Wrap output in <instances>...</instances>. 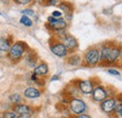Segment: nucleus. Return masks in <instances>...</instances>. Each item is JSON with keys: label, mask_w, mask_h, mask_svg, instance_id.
Returning a JSON list of instances; mask_svg holds the SVG:
<instances>
[{"label": "nucleus", "mask_w": 122, "mask_h": 118, "mask_svg": "<svg viewBox=\"0 0 122 118\" xmlns=\"http://www.w3.org/2000/svg\"><path fill=\"white\" fill-rule=\"evenodd\" d=\"M120 50L121 48L117 44L104 45L100 51V60L107 64L115 63L117 59H119Z\"/></svg>", "instance_id": "f257e3e1"}, {"label": "nucleus", "mask_w": 122, "mask_h": 118, "mask_svg": "<svg viewBox=\"0 0 122 118\" xmlns=\"http://www.w3.org/2000/svg\"><path fill=\"white\" fill-rule=\"evenodd\" d=\"M69 107L71 112L77 116L85 113L87 109L86 102L80 98H71L69 102Z\"/></svg>", "instance_id": "f03ea898"}, {"label": "nucleus", "mask_w": 122, "mask_h": 118, "mask_svg": "<svg viewBox=\"0 0 122 118\" xmlns=\"http://www.w3.org/2000/svg\"><path fill=\"white\" fill-rule=\"evenodd\" d=\"M84 59L87 65H90V66L97 65L100 61V50H98L97 48L89 49L85 54Z\"/></svg>", "instance_id": "7ed1b4c3"}, {"label": "nucleus", "mask_w": 122, "mask_h": 118, "mask_svg": "<svg viewBox=\"0 0 122 118\" xmlns=\"http://www.w3.org/2000/svg\"><path fill=\"white\" fill-rule=\"evenodd\" d=\"M48 23H49V27L52 30H56V31L64 30L68 26L64 19H62V18H55L53 16L48 17Z\"/></svg>", "instance_id": "20e7f679"}, {"label": "nucleus", "mask_w": 122, "mask_h": 118, "mask_svg": "<svg viewBox=\"0 0 122 118\" xmlns=\"http://www.w3.org/2000/svg\"><path fill=\"white\" fill-rule=\"evenodd\" d=\"M101 109L103 112L105 113H113L116 111V107H117V100L114 97H110L106 98L105 100H103L102 102H101Z\"/></svg>", "instance_id": "39448f33"}, {"label": "nucleus", "mask_w": 122, "mask_h": 118, "mask_svg": "<svg viewBox=\"0 0 122 118\" xmlns=\"http://www.w3.org/2000/svg\"><path fill=\"white\" fill-rule=\"evenodd\" d=\"M108 96L107 94V91L105 88H103L102 86H97L94 87L93 92H92V98L94 101L96 102H102L103 100H105Z\"/></svg>", "instance_id": "423d86ee"}, {"label": "nucleus", "mask_w": 122, "mask_h": 118, "mask_svg": "<svg viewBox=\"0 0 122 118\" xmlns=\"http://www.w3.org/2000/svg\"><path fill=\"white\" fill-rule=\"evenodd\" d=\"M25 52V44L24 43H16L10 49V56L13 59H18L22 57Z\"/></svg>", "instance_id": "0eeeda50"}, {"label": "nucleus", "mask_w": 122, "mask_h": 118, "mask_svg": "<svg viewBox=\"0 0 122 118\" xmlns=\"http://www.w3.org/2000/svg\"><path fill=\"white\" fill-rule=\"evenodd\" d=\"M51 51L53 54L60 58L66 57L68 54V49L62 43H56V44L51 45Z\"/></svg>", "instance_id": "6e6552de"}, {"label": "nucleus", "mask_w": 122, "mask_h": 118, "mask_svg": "<svg viewBox=\"0 0 122 118\" xmlns=\"http://www.w3.org/2000/svg\"><path fill=\"white\" fill-rule=\"evenodd\" d=\"M78 88L81 93L85 94H90L93 92L94 86L90 80H81L78 84Z\"/></svg>", "instance_id": "1a4fd4ad"}, {"label": "nucleus", "mask_w": 122, "mask_h": 118, "mask_svg": "<svg viewBox=\"0 0 122 118\" xmlns=\"http://www.w3.org/2000/svg\"><path fill=\"white\" fill-rule=\"evenodd\" d=\"M62 44L66 46V48L68 50L69 49L70 50L75 49L77 46H78V42H77L76 39L74 37L71 36V35H68V34L62 39Z\"/></svg>", "instance_id": "9d476101"}, {"label": "nucleus", "mask_w": 122, "mask_h": 118, "mask_svg": "<svg viewBox=\"0 0 122 118\" xmlns=\"http://www.w3.org/2000/svg\"><path fill=\"white\" fill-rule=\"evenodd\" d=\"M24 95L25 98H29V99H35L41 96V92L40 90L34 87H28L25 90L24 92Z\"/></svg>", "instance_id": "9b49d317"}, {"label": "nucleus", "mask_w": 122, "mask_h": 118, "mask_svg": "<svg viewBox=\"0 0 122 118\" xmlns=\"http://www.w3.org/2000/svg\"><path fill=\"white\" fill-rule=\"evenodd\" d=\"M17 114L21 115V114H31V108L27 105H24V104H16L14 107V111Z\"/></svg>", "instance_id": "f8f14e48"}, {"label": "nucleus", "mask_w": 122, "mask_h": 118, "mask_svg": "<svg viewBox=\"0 0 122 118\" xmlns=\"http://www.w3.org/2000/svg\"><path fill=\"white\" fill-rule=\"evenodd\" d=\"M49 72L48 65L46 63H41L34 69V74L36 76H46Z\"/></svg>", "instance_id": "ddd939ff"}, {"label": "nucleus", "mask_w": 122, "mask_h": 118, "mask_svg": "<svg viewBox=\"0 0 122 118\" xmlns=\"http://www.w3.org/2000/svg\"><path fill=\"white\" fill-rule=\"evenodd\" d=\"M59 7H60V9L62 11H64L66 16H68L69 18H71V14H72L71 13L72 12V7H71V5L64 2V3H61L60 5H59Z\"/></svg>", "instance_id": "4468645a"}, {"label": "nucleus", "mask_w": 122, "mask_h": 118, "mask_svg": "<svg viewBox=\"0 0 122 118\" xmlns=\"http://www.w3.org/2000/svg\"><path fill=\"white\" fill-rule=\"evenodd\" d=\"M82 59H81V57L77 54H74V55H71V57L68 58V63L72 65V66H76V65H79L81 63Z\"/></svg>", "instance_id": "2eb2a0df"}, {"label": "nucleus", "mask_w": 122, "mask_h": 118, "mask_svg": "<svg viewBox=\"0 0 122 118\" xmlns=\"http://www.w3.org/2000/svg\"><path fill=\"white\" fill-rule=\"evenodd\" d=\"M10 49V42L5 38H0V51H9Z\"/></svg>", "instance_id": "dca6fc26"}, {"label": "nucleus", "mask_w": 122, "mask_h": 118, "mask_svg": "<svg viewBox=\"0 0 122 118\" xmlns=\"http://www.w3.org/2000/svg\"><path fill=\"white\" fill-rule=\"evenodd\" d=\"M20 22H21V24H23V25L25 26V27H31L32 24H33L32 20H31L28 16H25V15H23V16H22Z\"/></svg>", "instance_id": "f3484780"}, {"label": "nucleus", "mask_w": 122, "mask_h": 118, "mask_svg": "<svg viewBox=\"0 0 122 118\" xmlns=\"http://www.w3.org/2000/svg\"><path fill=\"white\" fill-rule=\"evenodd\" d=\"M9 99H10V101L11 103H14V104L20 103L21 100H22L21 95L18 94H10V97H9Z\"/></svg>", "instance_id": "a211bd4d"}, {"label": "nucleus", "mask_w": 122, "mask_h": 118, "mask_svg": "<svg viewBox=\"0 0 122 118\" xmlns=\"http://www.w3.org/2000/svg\"><path fill=\"white\" fill-rule=\"evenodd\" d=\"M17 113L15 112H5L3 113V118H17Z\"/></svg>", "instance_id": "6ab92c4d"}, {"label": "nucleus", "mask_w": 122, "mask_h": 118, "mask_svg": "<svg viewBox=\"0 0 122 118\" xmlns=\"http://www.w3.org/2000/svg\"><path fill=\"white\" fill-rule=\"evenodd\" d=\"M22 13L24 15H25V16H32V15L35 14V12L33 10H31V9H26V10H24L22 12Z\"/></svg>", "instance_id": "aec40b11"}, {"label": "nucleus", "mask_w": 122, "mask_h": 118, "mask_svg": "<svg viewBox=\"0 0 122 118\" xmlns=\"http://www.w3.org/2000/svg\"><path fill=\"white\" fill-rule=\"evenodd\" d=\"M107 72L109 73L110 75H112V76H117V77H118V76H120V73L117 70V69H113V68H110V69H108L107 70Z\"/></svg>", "instance_id": "412c9836"}, {"label": "nucleus", "mask_w": 122, "mask_h": 118, "mask_svg": "<svg viewBox=\"0 0 122 118\" xmlns=\"http://www.w3.org/2000/svg\"><path fill=\"white\" fill-rule=\"evenodd\" d=\"M52 16H53V17H55V18H61V16H62V12H59V11H55V12H52Z\"/></svg>", "instance_id": "4be33fe9"}, {"label": "nucleus", "mask_w": 122, "mask_h": 118, "mask_svg": "<svg viewBox=\"0 0 122 118\" xmlns=\"http://www.w3.org/2000/svg\"><path fill=\"white\" fill-rule=\"evenodd\" d=\"M31 0H16L17 3L19 4H22V5H26V4H29Z\"/></svg>", "instance_id": "5701e85b"}, {"label": "nucleus", "mask_w": 122, "mask_h": 118, "mask_svg": "<svg viewBox=\"0 0 122 118\" xmlns=\"http://www.w3.org/2000/svg\"><path fill=\"white\" fill-rule=\"evenodd\" d=\"M77 118H92L90 115H88V114H86V113H83V114H81V115H78Z\"/></svg>", "instance_id": "b1692460"}, {"label": "nucleus", "mask_w": 122, "mask_h": 118, "mask_svg": "<svg viewBox=\"0 0 122 118\" xmlns=\"http://www.w3.org/2000/svg\"><path fill=\"white\" fill-rule=\"evenodd\" d=\"M17 118H31V114H21L17 116Z\"/></svg>", "instance_id": "393cba45"}, {"label": "nucleus", "mask_w": 122, "mask_h": 118, "mask_svg": "<svg viewBox=\"0 0 122 118\" xmlns=\"http://www.w3.org/2000/svg\"><path fill=\"white\" fill-rule=\"evenodd\" d=\"M58 78H59V76H58V75H57V76L56 75V76H54V77L51 78V80H52V81H55L56 79H58Z\"/></svg>", "instance_id": "a878e982"}, {"label": "nucleus", "mask_w": 122, "mask_h": 118, "mask_svg": "<svg viewBox=\"0 0 122 118\" xmlns=\"http://www.w3.org/2000/svg\"><path fill=\"white\" fill-rule=\"evenodd\" d=\"M119 58H120V59H121V61H122V48H121V50H120V55H119Z\"/></svg>", "instance_id": "bb28decb"}, {"label": "nucleus", "mask_w": 122, "mask_h": 118, "mask_svg": "<svg viewBox=\"0 0 122 118\" xmlns=\"http://www.w3.org/2000/svg\"><path fill=\"white\" fill-rule=\"evenodd\" d=\"M118 114H119V115H120V117L122 118V109H121V110H120V111H119V112H118Z\"/></svg>", "instance_id": "cd10ccee"}, {"label": "nucleus", "mask_w": 122, "mask_h": 118, "mask_svg": "<svg viewBox=\"0 0 122 118\" xmlns=\"http://www.w3.org/2000/svg\"><path fill=\"white\" fill-rule=\"evenodd\" d=\"M0 118H3V117H2V116H0Z\"/></svg>", "instance_id": "c85d7f7f"}, {"label": "nucleus", "mask_w": 122, "mask_h": 118, "mask_svg": "<svg viewBox=\"0 0 122 118\" xmlns=\"http://www.w3.org/2000/svg\"><path fill=\"white\" fill-rule=\"evenodd\" d=\"M0 15H1V13H0Z\"/></svg>", "instance_id": "c756f323"}, {"label": "nucleus", "mask_w": 122, "mask_h": 118, "mask_svg": "<svg viewBox=\"0 0 122 118\" xmlns=\"http://www.w3.org/2000/svg\"><path fill=\"white\" fill-rule=\"evenodd\" d=\"M63 118H64V117H63Z\"/></svg>", "instance_id": "7c9ffc66"}]
</instances>
